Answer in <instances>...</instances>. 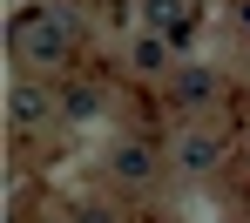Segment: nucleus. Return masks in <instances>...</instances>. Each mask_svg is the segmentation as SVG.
Wrapping results in <instances>:
<instances>
[{
	"label": "nucleus",
	"mask_w": 250,
	"mask_h": 223,
	"mask_svg": "<svg viewBox=\"0 0 250 223\" xmlns=\"http://www.w3.org/2000/svg\"><path fill=\"white\" fill-rule=\"evenodd\" d=\"M14 41H27L34 61H61V54H68V20H54V14H27V20L14 27Z\"/></svg>",
	"instance_id": "f257e3e1"
},
{
	"label": "nucleus",
	"mask_w": 250,
	"mask_h": 223,
	"mask_svg": "<svg viewBox=\"0 0 250 223\" xmlns=\"http://www.w3.org/2000/svg\"><path fill=\"white\" fill-rule=\"evenodd\" d=\"M176 95H183V108H203L209 95H216V75H209V68H183V81H176Z\"/></svg>",
	"instance_id": "f03ea898"
},
{
	"label": "nucleus",
	"mask_w": 250,
	"mask_h": 223,
	"mask_svg": "<svg viewBox=\"0 0 250 223\" xmlns=\"http://www.w3.org/2000/svg\"><path fill=\"white\" fill-rule=\"evenodd\" d=\"M115 176H122V182H149V149H135V142L115 149Z\"/></svg>",
	"instance_id": "7ed1b4c3"
},
{
	"label": "nucleus",
	"mask_w": 250,
	"mask_h": 223,
	"mask_svg": "<svg viewBox=\"0 0 250 223\" xmlns=\"http://www.w3.org/2000/svg\"><path fill=\"white\" fill-rule=\"evenodd\" d=\"M183 162H189V169H209V162H216V142H209V135H189V142H183Z\"/></svg>",
	"instance_id": "20e7f679"
},
{
	"label": "nucleus",
	"mask_w": 250,
	"mask_h": 223,
	"mask_svg": "<svg viewBox=\"0 0 250 223\" xmlns=\"http://www.w3.org/2000/svg\"><path fill=\"white\" fill-rule=\"evenodd\" d=\"M14 122H41V95L34 88H14Z\"/></svg>",
	"instance_id": "39448f33"
},
{
	"label": "nucleus",
	"mask_w": 250,
	"mask_h": 223,
	"mask_svg": "<svg viewBox=\"0 0 250 223\" xmlns=\"http://www.w3.org/2000/svg\"><path fill=\"white\" fill-rule=\"evenodd\" d=\"M68 115H95V88H68Z\"/></svg>",
	"instance_id": "423d86ee"
},
{
	"label": "nucleus",
	"mask_w": 250,
	"mask_h": 223,
	"mask_svg": "<svg viewBox=\"0 0 250 223\" xmlns=\"http://www.w3.org/2000/svg\"><path fill=\"white\" fill-rule=\"evenodd\" d=\"M135 68H163V41H142V47H135Z\"/></svg>",
	"instance_id": "0eeeda50"
},
{
	"label": "nucleus",
	"mask_w": 250,
	"mask_h": 223,
	"mask_svg": "<svg viewBox=\"0 0 250 223\" xmlns=\"http://www.w3.org/2000/svg\"><path fill=\"white\" fill-rule=\"evenodd\" d=\"M82 223H108V210H102V203H88V210H82Z\"/></svg>",
	"instance_id": "6e6552de"
}]
</instances>
